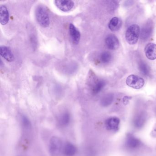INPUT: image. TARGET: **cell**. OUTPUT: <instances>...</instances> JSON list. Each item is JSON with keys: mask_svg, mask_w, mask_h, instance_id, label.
<instances>
[{"mask_svg": "<svg viewBox=\"0 0 156 156\" xmlns=\"http://www.w3.org/2000/svg\"><path fill=\"white\" fill-rule=\"evenodd\" d=\"M147 119V116L144 113L138 114L134 119L133 124L137 128H140L145 125Z\"/></svg>", "mask_w": 156, "mask_h": 156, "instance_id": "14", "label": "cell"}, {"mask_svg": "<svg viewBox=\"0 0 156 156\" xmlns=\"http://www.w3.org/2000/svg\"><path fill=\"white\" fill-rule=\"evenodd\" d=\"M105 42L108 48L110 50H116L119 47V41L117 37L113 34L108 35L106 38Z\"/></svg>", "mask_w": 156, "mask_h": 156, "instance_id": "6", "label": "cell"}, {"mask_svg": "<svg viewBox=\"0 0 156 156\" xmlns=\"http://www.w3.org/2000/svg\"><path fill=\"white\" fill-rule=\"evenodd\" d=\"M63 151L66 156H73L76 153V148L73 144L68 142L65 144Z\"/></svg>", "mask_w": 156, "mask_h": 156, "instance_id": "15", "label": "cell"}, {"mask_svg": "<svg viewBox=\"0 0 156 156\" xmlns=\"http://www.w3.org/2000/svg\"><path fill=\"white\" fill-rule=\"evenodd\" d=\"M140 34L139 26L137 24L130 25L126 31V40L128 43L133 45L138 41Z\"/></svg>", "mask_w": 156, "mask_h": 156, "instance_id": "2", "label": "cell"}, {"mask_svg": "<svg viewBox=\"0 0 156 156\" xmlns=\"http://www.w3.org/2000/svg\"><path fill=\"white\" fill-rule=\"evenodd\" d=\"M71 120L70 114L67 112H65L62 114L59 118V124L62 126H65L69 124Z\"/></svg>", "mask_w": 156, "mask_h": 156, "instance_id": "18", "label": "cell"}, {"mask_svg": "<svg viewBox=\"0 0 156 156\" xmlns=\"http://www.w3.org/2000/svg\"><path fill=\"white\" fill-rule=\"evenodd\" d=\"M122 25V22L121 19L114 17L111 19L108 23V28L111 31L115 32L119 30Z\"/></svg>", "mask_w": 156, "mask_h": 156, "instance_id": "13", "label": "cell"}, {"mask_svg": "<svg viewBox=\"0 0 156 156\" xmlns=\"http://www.w3.org/2000/svg\"><path fill=\"white\" fill-rule=\"evenodd\" d=\"M9 20V13L7 7L4 5L0 7V23L2 25H5Z\"/></svg>", "mask_w": 156, "mask_h": 156, "instance_id": "12", "label": "cell"}, {"mask_svg": "<svg viewBox=\"0 0 156 156\" xmlns=\"http://www.w3.org/2000/svg\"><path fill=\"white\" fill-rule=\"evenodd\" d=\"M55 4L58 9L64 12L70 11L74 7V3L71 0H57L55 1Z\"/></svg>", "mask_w": 156, "mask_h": 156, "instance_id": "5", "label": "cell"}, {"mask_svg": "<svg viewBox=\"0 0 156 156\" xmlns=\"http://www.w3.org/2000/svg\"><path fill=\"white\" fill-rule=\"evenodd\" d=\"M22 122L23 126L26 128H30L31 127V123L29 119L25 116H22Z\"/></svg>", "mask_w": 156, "mask_h": 156, "instance_id": "22", "label": "cell"}, {"mask_svg": "<svg viewBox=\"0 0 156 156\" xmlns=\"http://www.w3.org/2000/svg\"><path fill=\"white\" fill-rule=\"evenodd\" d=\"M69 32L73 43L77 44L80 41L81 34L78 29L73 23L69 25Z\"/></svg>", "mask_w": 156, "mask_h": 156, "instance_id": "10", "label": "cell"}, {"mask_svg": "<svg viewBox=\"0 0 156 156\" xmlns=\"http://www.w3.org/2000/svg\"><path fill=\"white\" fill-rule=\"evenodd\" d=\"M120 120L116 117H112L108 119L105 121V126L108 130H117L119 127Z\"/></svg>", "mask_w": 156, "mask_h": 156, "instance_id": "8", "label": "cell"}, {"mask_svg": "<svg viewBox=\"0 0 156 156\" xmlns=\"http://www.w3.org/2000/svg\"><path fill=\"white\" fill-rule=\"evenodd\" d=\"M114 95L112 94H108L103 97L101 100V105L103 107H108L110 105L114 100Z\"/></svg>", "mask_w": 156, "mask_h": 156, "instance_id": "17", "label": "cell"}, {"mask_svg": "<svg viewBox=\"0 0 156 156\" xmlns=\"http://www.w3.org/2000/svg\"><path fill=\"white\" fill-rule=\"evenodd\" d=\"M49 152L51 156H58L62 149V140L58 137H52L49 142Z\"/></svg>", "mask_w": 156, "mask_h": 156, "instance_id": "3", "label": "cell"}, {"mask_svg": "<svg viewBox=\"0 0 156 156\" xmlns=\"http://www.w3.org/2000/svg\"><path fill=\"white\" fill-rule=\"evenodd\" d=\"M139 69L140 72L144 75L147 76L149 74V69L148 66L143 62H141L140 63Z\"/></svg>", "mask_w": 156, "mask_h": 156, "instance_id": "21", "label": "cell"}, {"mask_svg": "<svg viewBox=\"0 0 156 156\" xmlns=\"http://www.w3.org/2000/svg\"><path fill=\"white\" fill-rule=\"evenodd\" d=\"M126 147L130 149L137 148L140 145V140L131 134H129L126 139Z\"/></svg>", "mask_w": 156, "mask_h": 156, "instance_id": "7", "label": "cell"}, {"mask_svg": "<svg viewBox=\"0 0 156 156\" xmlns=\"http://www.w3.org/2000/svg\"><path fill=\"white\" fill-rule=\"evenodd\" d=\"M35 16L38 23L41 27H49L50 24V17L47 10L44 6H39L36 8Z\"/></svg>", "mask_w": 156, "mask_h": 156, "instance_id": "1", "label": "cell"}, {"mask_svg": "<svg viewBox=\"0 0 156 156\" xmlns=\"http://www.w3.org/2000/svg\"><path fill=\"white\" fill-rule=\"evenodd\" d=\"M145 52L149 60L156 59V44L152 43L147 44L145 48Z\"/></svg>", "mask_w": 156, "mask_h": 156, "instance_id": "9", "label": "cell"}, {"mask_svg": "<svg viewBox=\"0 0 156 156\" xmlns=\"http://www.w3.org/2000/svg\"><path fill=\"white\" fill-rule=\"evenodd\" d=\"M105 85V82L104 80H101L98 81L93 87V89H92L93 94H96L99 93L100 91H102Z\"/></svg>", "mask_w": 156, "mask_h": 156, "instance_id": "19", "label": "cell"}, {"mask_svg": "<svg viewBox=\"0 0 156 156\" xmlns=\"http://www.w3.org/2000/svg\"><path fill=\"white\" fill-rule=\"evenodd\" d=\"M111 59H112V55L109 52L104 51L100 55V61L103 63L106 64L109 62Z\"/></svg>", "mask_w": 156, "mask_h": 156, "instance_id": "20", "label": "cell"}, {"mask_svg": "<svg viewBox=\"0 0 156 156\" xmlns=\"http://www.w3.org/2000/svg\"><path fill=\"white\" fill-rule=\"evenodd\" d=\"M152 26L150 24H147L143 26L140 32V39L146 40L148 39L152 34Z\"/></svg>", "mask_w": 156, "mask_h": 156, "instance_id": "16", "label": "cell"}, {"mask_svg": "<svg viewBox=\"0 0 156 156\" xmlns=\"http://www.w3.org/2000/svg\"><path fill=\"white\" fill-rule=\"evenodd\" d=\"M0 54L5 60L9 62L14 61V56L9 47L6 46L0 47Z\"/></svg>", "mask_w": 156, "mask_h": 156, "instance_id": "11", "label": "cell"}, {"mask_svg": "<svg viewBox=\"0 0 156 156\" xmlns=\"http://www.w3.org/2000/svg\"><path fill=\"white\" fill-rule=\"evenodd\" d=\"M126 83L129 87L134 89L142 88L145 83V81L142 77L135 75H131L127 78Z\"/></svg>", "mask_w": 156, "mask_h": 156, "instance_id": "4", "label": "cell"}]
</instances>
